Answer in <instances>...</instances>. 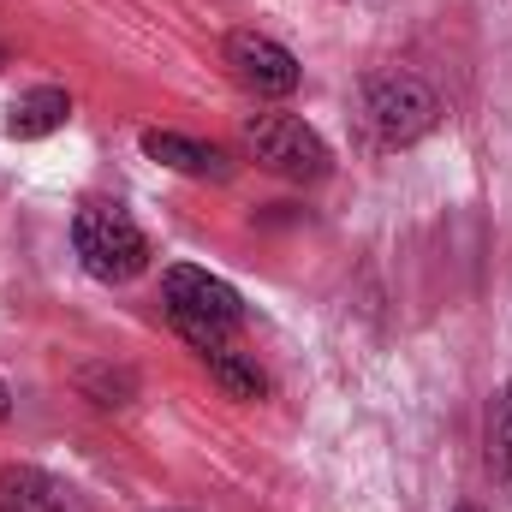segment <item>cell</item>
<instances>
[{
	"mask_svg": "<svg viewBox=\"0 0 512 512\" xmlns=\"http://www.w3.org/2000/svg\"><path fill=\"white\" fill-rule=\"evenodd\" d=\"M167 316H173V328H179L197 352H215V346H227V334L245 322V304H239V292H233L221 274L179 262V268H167Z\"/></svg>",
	"mask_w": 512,
	"mask_h": 512,
	"instance_id": "cell-1",
	"label": "cell"
},
{
	"mask_svg": "<svg viewBox=\"0 0 512 512\" xmlns=\"http://www.w3.org/2000/svg\"><path fill=\"white\" fill-rule=\"evenodd\" d=\"M72 251H78V262H84L96 280H108V286L137 280V274L149 268V239H143V227L131 221L126 209H114V203H84V209L72 215Z\"/></svg>",
	"mask_w": 512,
	"mask_h": 512,
	"instance_id": "cell-2",
	"label": "cell"
},
{
	"mask_svg": "<svg viewBox=\"0 0 512 512\" xmlns=\"http://www.w3.org/2000/svg\"><path fill=\"white\" fill-rule=\"evenodd\" d=\"M245 149L280 179H322L334 167L328 143L292 114H251L245 120Z\"/></svg>",
	"mask_w": 512,
	"mask_h": 512,
	"instance_id": "cell-3",
	"label": "cell"
},
{
	"mask_svg": "<svg viewBox=\"0 0 512 512\" xmlns=\"http://www.w3.org/2000/svg\"><path fill=\"white\" fill-rule=\"evenodd\" d=\"M364 120H370V131H376V143L405 149V143H417V137H429V131H435L441 102H435V90H429L423 78L393 72V78H382V84H370Z\"/></svg>",
	"mask_w": 512,
	"mask_h": 512,
	"instance_id": "cell-4",
	"label": "cell"
},
{
	"mask_svg": "<svg viewBox=\"0 0 512 512\" xmlns=\"http://www.w3.org/2000/svg\"><path fill=\"white\" fill-rule=\"evenodd\" d=\"M227 66L233 78L256 90V96H292L298 90V60L274 42V36H256V30H233L227 36Z\"/></svg>",
	"mask_w": 512,
	"mask_h": 512,
	"instance_id": "cell-5",
	"label": "cell"
},
{
	"mask_svg": "<svg viewBox=\"0 0 512 512\" xmlns=\"http://www.w3.org/2000/svg\"><path fill=\"white\" fill-rule=\"evenodd\" d=\"M143 155L161 161V167H173V173H185V179H227L233 173L227 149L197 143V137H179V131H143Z\"/></svg>",
	"mask_w": 512,
	"mask_h": 512,
	"instance_id": "cell-6",
	"label": "cell"
},
{
	"mask_svg": "<svg viewBox=\"0 0 512 512\" xmlns=\"http://www.w3.org/2000/svg\"><path fill=\"white\" fill-rule=\"evenodd\" d=\"M66 120H72V96H66V90H54V84H42V90H24V96L6 108V137L30 143V137L60 131Z\"/></svg>",
	"mask_w": 512,
	"mask_h": 512,
	"instance_id": "cell-7",
	"label": "cell"
},
{
	"mask_svg": "<svg viewBox=\"0 0 512 512\" xmlns=\"http://www.w3.org/2000/svg\"><path fill=\"white\" fill-rule=\"evenodd\" d=\"M0 512H72L66 489L30 465H6L0 471Z\"/></svg>",
	"mask_w": 512,
	"mask_h": 512,
	"instance_id": "cell-8",
	"label": "cell"
},
{
	"mask_svg": "<svg viewBox=\"0 0 512 512\" xmlns=\"http://www.w3.org/2000/svg\"><path fill=\"white\" fill-rule=\"evenodd\" d=\"M203 364H209V376L221 382V393L227 399H262V370L256 364H245L239 352H227V346H215V352H203Z\"/></svg>",
	"mask_w": 512,
	"mask_h": 512,
	"instance_id": "cell-9",
	"label": "cell"
},
{
	"mask_svg": "<svg viewBox=\"0 0 512 512\" xmlns=\"http://www.w3.org/2000/svg\"><path fill=\"white\" fill-rule=\"evenodd\" d=\"M489 459H495V477L512 495V387H501L495 411H489Z\"/></svg>",
	"mask_w": 512,
	"mask_h": 512,
	"instance_id": "cell-10",
	"label": "cell"
},
{
	"mask_svg": "<svg viewBox=\"0 0 512 512\" xmlns=\"http://www.w3.org/2000/svg\"><path fill=\"white\" fill-rule=\"evenodd\" d=\"M78 382H84V393H90L96 405H126L131 399V376L126 370H84Z\"/></svg>",
	"mask_w": 512,
	"mask_h": 512,
	"instance_id": "cell-11",
	"label": "cell"
},
{
	"mask_svg": "<svg viewBox=\"0 0 512 512\" xmlns=\"http://www.w3.org/2000/svg\"><path fill=\"white\" fill-rule=\"evenodd\" d=\"M6 405H12V393H6V382H0V417H6Z\"/></svg>",
	"mask_w": 512,
	"mask_h": 512,
	"instance_id": "cell-12",
	"label": "cell"
},
{
	"mask_svg": "<svg viewBox=\"0 0 512 512\" xmlns=\"http://www.w3.org/2000/svg\"><path fill=\"white\" fill-rule=\"evenodd\" d=\"M459 512H483V507H459Z\"/></svg>",
	"mask_w": 512,
	"mask_h": 512,
	"instance_id": "cell-13",
	"label": "cell"
}]
</instances>
